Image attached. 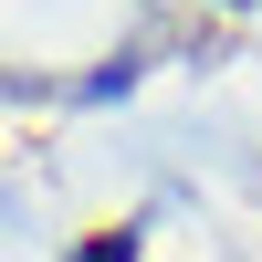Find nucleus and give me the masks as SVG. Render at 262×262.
<instances>
[{"label": "nucleus", "instance_id": "obj_1", "mask_svg": "<svg viewBox=\"0 0 262 262\" xmlns=\"http://www.w3.org/2000/svg\"><path fill=\"white\" fill-rule=\"evenodd\" d=\"M74 262H137V231H95V242H84Z\"/></svg>", "mask_w": 262, "mask_h": 262}]
</instances>
